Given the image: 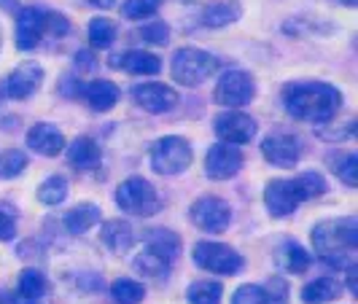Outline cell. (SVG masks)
<instances>
[{
    "label": "cell",
    "instance_id": "obj_1",
    "mask_svg": "<svg viewBox=\"0 0 358 304\" xmlns=\"http://www.w3.org/2000/svg\"><path fill=\"white\" fill-rule=\"evenodd\" d=\"M283 106L299 122L326 124L340 113L342 92L331 84H323V81L288 84L286 92H283Z\"/></svg>",
    "mask_w": 358,
    "mask_h": 304
},
{
    "label": "cell",
    "instance_id": "obj_2",
    "mask_svg": "<svg viewBox=\"0 0 358 304\" xmlns=\"http://www.w3.org/2000/svg\"><path fill=\"white\" fill-rule=\"evenodd\" d=\"M313 245L329 267L348 269L356 264L353 253L358 248V221L340 218V221H323L313 229Z\"/></svg>",
    "mask_w": 358,
    "mask_h": 304
},
{
    "label": "cell",
    "instance_id": "obj_3",
    "mask_svg": "<svg viewBox=\"0 0 358 304\" xmlns=\"http://www.w3.org/2000/svg\"><path fill=\"white\" fill-rule=\"evenodd\" d=\"M326 180L321 173H302L294 180H272L264 189V205L275 218L291 215L305 199H318L326 194Z\"/></svg>",
    "mask_w": 358,
    "mask_h": 304
},
{
    "label": "cell",
    "instance_id": "obj_4",
    "mask_svg": "<svg viewBox=\"0 0 358 304\" xmlns=\"http://www.w3.org/2000/svg\"><path fill=\"white\" fill-rule=\"evenodd\" d=\"M215 71H218V59L213 54L202 52V49H192V46L178 49L173 54V62H170V73L180 87H199Z\"/></svg>",
    "mask_w": 358,
    "mask_h": 304
},
{
    "label": "cell",
    "instance_id": "obj_5",
    "mask_svg": "<svg viewBox=\"0 0 358 304\" xmlns=\"http://www.w3.org/2000/svg\"><path fill=\"white\" fill-rule=\"evenodd\" d=\"M116 205L129 215H154L162 208V199L145 178H127L116 189Z\"/></svg>",
    "mask_w": 358,
    "mask_h": 304
},
{
    "label": "cell",
    "instance_id": "obj_6",
    "mask_svg": "<svg viewBox=\"0 0 358 304\" xmlns=\"http://www.w3.org/2000/svg\"><path fill=\"white\" fill-rule=\"evenodd\" d=\"M194 159L192 154V145L186 143L178 135H170V138H162L151 145V167L159 173V175H178L183 173Z\"/></svg>",
    "mask_w": 358,
    "mask_h": 304
},
{
    "label": "cell",
    "instance_id": "obj_7",
    "mask_svg": "<svg viewBox=\"0 0 358 304\" xmlns=\"http://www.w3.org/2000/svg\"><path fill=\"white\" fill-rule=\"evenodd\" d=\"M194 264L199 269H205V272H213V275H237L240 269H243V256L229 248V245H224V243H197L194 245Z\"/></svg>",
    "mask_w": 358,
    "mask_h": 304
},
{
    "label": "cell",
    "instance_id": "obj_8",
    "mask_svg": "<svg viewBox=\"0 0 358 304\" xmlns=\"http://www.w3.org/2000/svg\"><path fill=\"white\" fill-rule=\"evenodd\" d=\"M215 103L224 108H243L256 97V81L245 71H227L215 84Z\"/></svg>",
    "mask_w": 358,
    "mask_h": 304
},
{
    "label": "cell",
    "instance_id": "obj_9",
    "mask_svg": "<svg viewBox=\"0 0 358 304\" xmlns=\"http://www.w3.org/2000/svg\"><path fill=\"white\" fill-rule=\"evenodd\" d=\"M189 218L192 224L208 234H221L229 229L232 224V208L218 197H199L192 208H189Z\"/></svg>",
    "mask_w": 358,
    "mask_h": 304
},
{
    "label": "cell",
    "instance_id": "obj_10",
    "mask_svg": "<svg viewBox=\"0 0 358 304\" xmlns=\"http://www.w3.org/2000/svg\"><path fill=\"white\" fill-rule=\"evenodd\" d=\"M262 157L275 167L291 170L302 159V140L291 132H272L262 140Z\"/></svg>",
    "mask_w": 358,
    "mask_h": 304
},
{
    "label": "cell",
    "instance_id": "obj_11",
    "mask_svg": "<svg viewBox=\"0 0 358 304\" xmlns=\"http://www.w3.org/2000/svg\"><path fill=\"white\" fill-rule=\"evenodd\" d=\"M243 167V151L232 143H215L205 154V175L210 180H229Z\"/></svg>",
    "mask_w": 358,
    "mask_h": 304
},
{
    "label": "cell",
    "instance_id": "obj_12",
    "mask_svg": "<svg viewBox=\"0 0 358 304\" xmlns=\"http://www.w3.org/2000/svg\"><path fill=\"white\" fill-rule=\"evenodd\" d=\"M215 135L221 138V143L245 145L256 138V122L243 110H227L213 122Z\"/></svg>",
    "mask_w": 358,
    "mask_h": 304
},
{
    "label": "cell",
    "instance_id": "obj_13",
    "mask_svg": "<svg viewBox=\"0 0 358 304\" xmlns=\"http://www.w3.org/2000/svg\"><path fill=\"white\" fill-rule=\"evenodd\" d=\"M46 33V11L38 6L22 8L17 17V49L19 52H30L41 43V38Z\"/></svg>",
    "mask_w": 358,
    "mask_h": 304
},
{
    "label": "cell",
    "instance_id": "obj_14",
    "mask_svg": "<svg viewBox=\"0 0 358 304\" xmlns=\"http://www.w3.org/2000/svg\"><path fill=\"white\" fill-rule=\"evenodd\" d=\"M43 84V68L36 62H22L6 78V94L14 100H27Z\"/></svg>",
    "mask_w": 358,
    "mask_h": 304
},
{
    "label": "cell",
    "instance_id": "obj_15",
    "mask_svg": "<svg viewBox=\"0 0 358 304\" xmlns=\"http://www.w3.org/2000/svg\"><path fill=\"white\" fill-rule=\"evenodd\" d=\"M132 97H135V103L148 110V113H164V110H170V108H176L178 103V94L176 89H170V87H164V84H138L135 89H132Z\"/></svg>",
    "mask_w": 358,
    "mask_h": 304
},
{
    "label": "cell",
    "instance_id": "obj_16",
    "mask_svg": "<svg viewBox=\"0 0 358 304\" xmlns=\"http://www.w3.org/2000/svg\"><path fill=\"white\" fill-rule=\"evenodd\" d=\"M27 148H33L41 157H57V154L65 151V135L54 124L41 122V124L30 126V132H27Z\"/></svg>",
    "mask_w": 358,
    "mask_h": 304
},
{
    "label": "cell",
    "instance_id": "obj_17",
    "mask_svg": "<svg viewBox=\"0 0 358 304\" xmlns=\"http://www.w3.org/2000/svg\"><path fill=\"white\" fill-rule=\"evenodd\" d=\"M113 68L132 73V75H157L162 71V59L143 49H132V52L113 57Z\"/></svg>",
    "mask_w": 358,
    "mask_h": 304
},
{
    "label": "cell",
    "instance_id": "obj_18",
    "mask_svg": "<svg viewBox=\"0 0 358 304\" xmlns=\"http://www.w3.org/2000/svg\"><path fill=\"white\" fill-rule=\"evenodd\" d=\"M100 145L94 143L92 138H78L73 140L71 148H68V161L76 170H94L100 164Z\"/></svg>",
    "mask_w": 358,
    "mask_h": 304
},
{
    "label": "cell",
    "instance_id": "obj_19",
    "mask_svg": "<svg viewBox=\"0 0 358 304\" xmlns=\"http://www.w3.org/2000/svg\"><path fill=\"white\" fill-rule=\"evenodd\" d=\"M103 243H106V248L110 253H116V256H122L132 248V243H135V237H132V229H129V224L124 221H108L103 224Z\"/></svg>",
    "mask_w": 358,
    "mask_h": 304
},
{
    "label": "cell",
    "instance_id": "obj_20",
    "mask_svg": "<svg viewBox=\"0 0 358 304\" xmlns=\"http://www.w3.org/2000/svg\"><path fill=\"white\" fill-rule=\"evenodd\" d=\"M342 294V283L334 280V277H318L313 283H307L302 288V302L305 304H326L334 302Z\"/></svg>",
    "mask_w": 358,
    "mask_h": 304
},
{
    "label": "cell",
    "instance_id": "obj_21",
    "mask_svg": "<svg viewBox=\"0 0 358 304\" xmlns=\"http://www.w3.org/2000/svg\"><path fill=\"white\" fill-rule=\"evenodd\" d=\"M240 14H243V6H240L237 0L213 3V6H208V8L202 11V24H205V27H227V24L237 22Z\"/></svg>",
    "mask_w": 358,
    "mask_h": 304
},
{
    "label": "cell",
    "instance_id": "obj_22",
    "mask_svg": "<svg viewBox=\"0 0 358 304\" xmlns=\"http://www.w3.org/2000/svg\"><path fill=\"white\" fill-rule=\"evenodd\" d=\"M145 248L159 253L162 259H167L173 264L180 253V240L178 234L170 232V229H154V232H148V237H145Z\"/></svg>",
    "mask_w": 358,
    "mask_h": 304
},
{
    "label": "cell",
    "instance_id": "obj_23",
    "mask_svg": "<svg viewBox=\"0 0 358 304\" xmlns=\"http://www.w3.org/2000/svg\"><path fill=\"white\" fill-rule=\"evenodd\" d=\"M100 208L97 205H90V202H84V205H78V208H73L71 213L65 215V229L71 234H84L90 232L92 226H97L100 224Z\"/></svg>",
    "mask_w": 358,
    "mask_h": 304
},
{
    "label": "cell",
    "instance_id": "obj_24",
    "mask_svg": "<svg viewBox=\"0 0 358 304\" xmlns=\"http://www.w3.org/2000/svg\"><path fill=\"white\" fill-rule=\"evenodd\" d=\"M84 97L94 110H110L119 103V87L113 81H92L90 87L84 89Z\"/></svg>",
    "mask_w": 358,
    "mask_h": 304
},
{
    "label": "cell",
    "instance_id": "obj_25",
    "mask_svg": "<svg viewBox=\"0 0 358 304\" xmlns=\"http://www.w3.org/2000/svg\"><path fill=\"white\" fill-rule=\"evenodd\" d=\"M132 267H135V272H141L143 277H164L167 272H170V261L167 259H162L159 253L148 251L145 248L143 253H138L135 256V261H132Z\"/></svg>",
    "mask_w": 358,
    "mask_h": 304
},
{
    "label": "cell",
    "instance_id": "obj_26",
    "mask_svg": "<svg viewBox=\"0 0 358 304\" xmlns=\"http://www.w3.org/2000/svg\"><path fill=\"white\" fill-rule=\"evenodd\" d=\"M46 294V277L38 269H22L19 275V296L27 302H38Z\"/></svg>",
    "mask_w": 358,
    "mask_h": 304
},
{
    "label": "cell",
    "instance_id": "obj_27",
    "mask_svg": "<svg viewBox=\"0 0 358 304\" xmlns=\"http://www.w3.org/2000/svg\"><path fill=\"white\" fill-rule=\"evenodd\" d=\"M110 296H113V302H119V304H138V302H143L145 288H143V283H138V280L119 277V280H113V286H110Z\"/></svg>",
    "mask_w": 358,
    "mask_h": 304
},
{
    "label": "cell",
    "instance_id": "obj_28",
    "mask_svg": "<svg viewBox=\"0 0 358 304\" xmlns=\"http://www.w3.org/2000/svg\"><path fill=\"white\" fill-rule=\"evenodd\" d=\"M280 264H283L288 272H294V275H302V272L310 269L313 259H310V253H307L302 245H296V243H286V245L280 248Z\"/></svg>",
    "mask_w": 358,
    "mask_h": 304
},
{
    "label": "cell",
    "instance_id": "obj_29",
    "mask_svg": "<svg viewBox=\"0 0 358 304\" xmlns=\"http://www.w3.org/2000/svg\"><path fill=\"white\" fill-rule=\"evenodd\" d=\"M186 296H189L192 304H221L224 288H221V283H215V280H199V283L189 286Z\"/></svg>",
    "mask_w": 358,
    "mask_h": 304
},
{
    "label": "cell",
    "instance_id": "obj_30",
    "mask_svg": "<svg viewBox=\"0 0 358 304\" xmlns=\"http://www.w3.org/2000/svg\"><path fill=\"white\" fill-rule=\"evenodd\" d=\"M116 41V24L106 17H97L90 22V43L92 49H110Z\"/></svg>",
    "mask_w": 358,
    "mask_h": 304
},
{
    "label": "cell",
    "instance_id": "obj_31",
    "mask_svg": "<svg viewBox=\"0 0 358 304\" xmlns=\"http://www.w3.org/2000/svg\"><path fill=\"white\" fill-rule=\"evenodd\" d=\"M65 197H68V180L62 175H52L38 186V199L43 205H59Z\"/></svg>",
    "mask_w": 358,
    "mask_h": 304
},
{
    "label": "cell",
    "instance_id": "obj_32",
    "mask_svg": "<svg viewBox=\"0 0 358 304\" xmlns=\"http://www.w3.org/2000/svg\"><path fill=\"white\" fill-rule=\"evenodd\" d=\"M27 167V157L11 148V151H0V180H8V178H17L24 173Z\"/></svg>",
    "mask_w": 358,
    "mask_h": 304
},
{
    "label": "cell",
    "instance_id": "obj_33",
    "mask_svg": "<svg viewBox=\"0 0 358 304\" xmlns=\"http://www.w3.org/2000/svg\"><path fill=\"white\" fill-rule=\"evenodd\" d=\"M162 0H124L122 14L127 19H148L159 11Z\"/></svg>",
    "mask_w": 358,
    "mask_h": 304
},
{
    "label": "cell",
    "instance_id": "obj_34",
    "mask_svg": "<svg viewBox=\"0 0 358 304\" xmlns=\"http://www.w3.org/2000/svg\"><path fill=\"white\" fill-rule=\"evenodd\" d=\"M337 175L345 186H358V157L356 154H345L340 161H337Z\"/></svg>",
    "mask_w": 358,
    "mask_h": 304
},
{
    "label": "cell",
    "instance_id": "obj_35",
    "mask_svg": "<svg viewBox=\"0 0 358 304\" xmlns=\"http://www.w3.org/2000/svg\"><path fill=\"white\" fill-rule=\"evenodd\" d=\"M138 36L143 38L145 43H154V46H164L167 43V38H170V30H167V24L164 22H148L141 27V33Z\"/></svg>",
    "mask_w": 358,
    "mask_h": 304
},
{
    "label": "cell",
    "instance_id": "obj_36",
    "mask_svg": "<svg viewBox=\"0 0 358 304\" xmlns=\"http://www.w3.org/2000/svg\"><path fill=\"white\" fill-rule=\"evenodd\" d=\"M232 304H267L264 288L262 286H240L234 291Z\"/></svg>",
    "mask_w": 358,
    "mask_h": 304
},
{
    "label": "cell",
    "instance_id": "obj_37",
    "mask_svg": "<svg viewBox=\"0 0 358 304\" xmlns=\"http://www.w3.org/2000/svg\"><path fill=\"white\" fill-rule=\"evenodd\" d=\"M264 288V296H267V304H286L288 302V286L286 280H280V277H272Z\"/></svg>",
    "mask_w": 358,
    "mask_h": 304
},
{
    "label": "cell",
    "instance_id": "obj_38",
    "mask_svg": "<svg viewBox=\"0 0 358 304\" xmlns=\"http://www.w3.org/2000/svg\"><path fill=\"white\" fill-rule=\"evenodd\" d=\"M68 30H71V24H68V17L65 14H49L46 11V33H52V36L62 38L68 36Z\"/></svg>",
    "mask_w": 358,
    "mask_h": 304
},
{
    "label": "cell",
    "instance_id": "obj_39",
    "mask_svg": "<svg viewBox=\"0 0 358 304\" xmlns=\"http://www.w3.org/2000/svg\"><path fill=\"white\" fill-rule=\"evenodd\" d=\"M14 237H17V218H14V213L0 208V243H8Z\"/></svg>",
    "mask_w": 358,
    "mask_h": 304
},
{
    "label": "cell",
    "instance_id": "obj_40",
    "mask_svg": "<svg viewBox=\"0 0 358 304\" xmlns=\"http://www.w3.org/2000/svg\"><path fill=\"white\" fill-rule=\"evenodd\" d=\"M76 62H81V68H84V71H90L92 62H94V59H92V54L81 52V54H76Z\"/></svg>",
    "mask_w": 358,
    "mask_h": 304
},
{
    "label": "cell",
    "instance_id": "obj_41",
    "mask_svg": "<svg viewBox=\"0 0 358 304\" xmlns=\"http://www.w3.org/2000/svg\"><path fill=\"white\" fill-rule=\"evenodd\" d=\"M92 6H97V8H113L116 6V0H90Z\"/></svg>",
    "mask_w": 358,
    "mask_h": 304
},
{
    "label": "cell",
    "instance_id": "obj_42",
    "mask_svg": "<svg viewBox=\"0 0 358 304\" xmlns=\"http://www.w3.org/2000/svg\"><path fill=\"white\" fill-rule=\"evenodd\" d=\"M342 6H350V8H353V6H358V0H340Z\"/></svg>",
    "mask_w": 358,
    "mask_h": 304
},
{
    "label": "cell",
    "instance_id": "obj_43",
    "mask_svg": "<svg viewBox=\"0 0 358 304\" xmlns=\"http://www.w3.org/2000/svg\"><path fill=\"white\" fill-rule=\"evenodd\" d=\"M27 304H41V302H27Z\"/></svg>",
    "mask_w": 358,
    "mask_h": 304
},
{
    "label": "cell",
    "instance_id": "obj_44",
    "mask_svg": "<svg viewBox=\"0 0 358 304\" xmlns=\"http://www.w3.org/2000/svg\"><path fill=\"white\" fill-rule=\"evenodd\" d=\"M0 41H3V36H0Z\"/></svg>",
    "mask_w": 358,
    "mask_h": 304
}]
</instances>
